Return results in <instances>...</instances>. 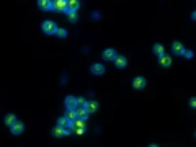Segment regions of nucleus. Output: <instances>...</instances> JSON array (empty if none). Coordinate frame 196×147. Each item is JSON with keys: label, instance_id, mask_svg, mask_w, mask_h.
I'll use <instances>...</instances> for the list:
<instances>
[{"label": "nucleus", "instance_id": "24", "mask_svg": "<svg viewBox=\"0 0 196 147\" xmlns=\"http://www.w3.org/2000/svg\"><path fill=\"white\" fill-rule=\"evenodd\" d=\"M183 56H185L186 59H191V57H193V52H191V51H185V52H183Z\"/></svg>", "mask_w": 196, "mask_h": 147}, {"label": "nucleus", "instance_id": "12", "mask_svg": "<svg viewBox=\"0 0 196 147\" xmlns=\"http://www.w3.org/2000/svg\"><path fill=\"white\" fill-rule=\"evenodd\" d=\"M79 7H80L79 0H70V2H67V12H75Z\"/></svg>", "mask_w": 196, "mask_h": 147}, {"label": "nucleus", "instance_id": "16", "mask_svg": "<svg viewBox=\"0 0 196 147\" xmlns=\"http://www.w3.org/2000/svg\"><path fill=\"white\" fill-rule=\"evenodd\" d=\"M38 7L41 10H44V12H46V10H51V2H49V0H39Z\"/></svg>", "mask_w": 196, "mask_h": 147}, {"label": "nucleus", "instance_id": "21", "mask_svg": "<svg viewBox=\"0 0 196 147\" xmlns=\"http://www.w3.org/2000/svg\"><path fill=\"white\" fill-rule=\"evenodd\" d=\"M67 15H69V21H70V23H75L77 18H79L75 12H67Z\"/></svg>", "mask_w": 196, "mask_h": 147}, {"label": "nucleus", "instance_id": "9", "mask_svg": "<svg viewBox=\"0 0 196 147\" xmlns=\"http://www.w3.org/2000/svg\"><path fill=\"white\" fill-rule=\"evenodd\" d=\"M10 128H11V134H15V136H18V134L23 132V124L20 121H16L13 126H10Z\"/></svg>", "mask_w": 196, "mask_h": 147}, {"label": "nucleus", "instance_id": "26", "mask_svg": "<svg viewBox=\"0 0 196 147\" xmlns=\"http://www.w3.org/2000/svg\"><path fill=\"white\" fill-rule=\"evenodd\" d=\"M190 105H191L193 108H194V106H196V100H194V98H191V100H190Z\"/></svg>", "mask_w": 196, "mask_h": 147}, {"label": "nucleus", "instance_id": "1", "mask_svg": "<svg viewBox=\"0 0 196 147\" xmlns=\"http://www.w3.org/2000/svg\"><path fill=\"white\" fill-rule=\"evenodd\" d=\"M51 10H54V12H67V2L66 0H56V2H51Z\"/></svg>", "mask_w": 196, "mask_h": 147}, {"label": "nucleus", "instance_id": "6", "mask_svg": "<svg viewBox=\"0 0 196 147\" xmlns=\"http://www.w3.org/2000/svg\"><path fill=\"white\" fill-rule=\"evenodd\" d=\"M114 64H116L118 69H124L126 64H128V61H126L124 56H116V59H114Z\"/></svg>", "mask_w": 196, "mask_h": 147}, {"label": "nucleus", "instance_id": "10", "mask_svg": "<svg viewBox=\"0 0 196 147\" xmlns=\"http://www.w3.org/2000/svg\"><path fill=\"white\" fill-rule=\"evenodd\" d=\"M172 49H173V52L177 54V56H181L183 52H185V48H183V44L181 43H173V46H172Z\"/></svg>", "mask_w": 196, "mask_h": 147}, {"label": "nucleus", "instance_id": "27", "mask_svg": "<svg viewBox=\"0 0 196 147\" xmlns=\"http://www.w3.org/2000/svg\"><path fill=\"white\" fill-rule=\"evenodd\" d=\"M149 147H157V145H149Z\"/></svg>", "mask_w": 196, "mask_h": 147}, {"label": "nucleus", "instance_id": "7", "mask_svg": "<svg viewBox=\"0 0 196 147\" xmlns=\"http://www.w3.org/2000/svg\"><path fill=\"white\" fill-rule=\"evenodd\" d=\"M132 87L134 88H144L146 87V78L144 77H136L134 82H132Z\"/></svg>", "mask_w": 196, "mask_h": 147}, {"label": "nucleus", "instance_id": "13", "mask_svg": "<svg viewBox=\"0 0 196 147\" xmlns=\"http://www.w3.org/2000/svg\"><path fill=\"white\" fill-rule=\"evenodd\" d=\"M105 72V67L101 64H93L92 65V74H95V75H101V74Z\"/></svg>", "mask_w": 196, "mask_h": 147}, {"label": "nucleus", "instance_id": "4", "mask_svg": "<svg viewBox=\"0 0 196 147\" xmlns=\"http://www.w3.org/2000/svg\"><path fill=\"white\" fill-rule=\"evenodd\" d=\"M116 51H114V49H106L105 51V52H103V59H105V61H114V59H116Z\"/></svg>", "mask_w": 196, "mask_h": 147}, {"label": "nucleus", "instance_id": "19", "mask_svg": "<svg viewBox=\"0 0 196 147\" xmlns=\"http://www.w3.org/2000/svg\"><path fill=\"white\" fill-rule=\"evenodd\" d=\"M64 118H67L69 121H74L77 118V113H75V110H67V113H66V116Z\"/></svg>", "mask_w": 196, "mask_h": 147}, {"label": "nucleus", "instance_id": "17", "mask_svg": "<svg viewBox=\"0 0 196 147\" xmlns=\"http://www.w3.org/2000/svg\"><path fill=\"white\" fill-rule=\"evenodd\" d=\"M72 128H85V120H82V118H75V120L72 121Z\"/></svg>", "mask_w": 196, "mask_h": 147}, {"label": "nucleus", "instance_id": "5", "mask_svg": "<svg viewBox=\"0 0 196 147\" xmlns=\"http://www.w3.org/2000/svg\"><path fill=\"white\" fill-rule=\"evenodd\" d=\"M70 132H72V129H62V128H59V126H57L54 131H53V134L56 136V137H61V136H69Z\"/></svg>", "mask_w": 196, "mask_h": 147}, {"label": "nucleus", "instance_id": "22", "mask_svg": "<svg viewBox=\"0 0 196 147\" xmlns=\"http://www.w3.org/2000/svg\"><path fill=\"white\" fill-rule=\"evenodd\" d=\"M56 35L59 36V38H67V31H66V30H62V28H57Z\"/></svg>", "mask_w": 196, "mask_h": 147}, {"label": "nucleus", "instance_id": "3", "mask_svg": "<svg viewBox=\"0 0 196 147\" xmlns=\"http://www.w3.org/2000/svg\"><path fill=\"white\" fill-rule=\"evenodd\" d=\"M57 126L62 128V129H72V121H69L67 118H59V121H57Z\"/></svg>", "mask_w": 196, "mask_h": 147}, {"label": "nucleus", "instance_id": "25", "mask_svg": "<svg viewBox=\"0 0 196 147\" xmlns=\"http://www.w3.org/2000/svg\"><path fill=\"white\" fill-rule=\"evenodd\" d=\"M85 132V128H75V134H79V136H82Z\"/></svg>", "mask_w": 196, "mask_h": 147}, {"label": "nucleus", "instance_id": "8", "mask_svg": "<svg viewBox=\"0 0 196 147\" xmlns=\"http://www.w3.org/2000/svg\"><path fill=\"white\" fill-rule=\"evenodd\" d=\"M66 106H67L69 110H75V108H77V98L67 97V98H66Z\"/></svg>", "mask_w": 196, "mask_h": 147}, {"label": "nucleus", "instance_id": "14", "mask_svg": "<svg viewBox=\"0 0 196 147\" xmlns=\"http://www.w3.org/2000/svg\"><path fill=\"white\" fill-rule=\"evenodd\" d=\"M75 113H77V118H82V120H87V116H88L87 110L82 108V106H77V108H75Z\"/></svg>", "mask_w": 196, "mask_h": 147}, {"label": "nucleus", "instance_id": "20", "mask_svg": "<svg viewBox=\"0 0 196 147\" xmlns=\"http://www.w3.org/2000/svg\"><path fill=\"white\" fill-rule=\"evenodd\" d=\"M154 52L157 54V56H164L165 54V49H164V46H160V44H155V46H154Z\"/></svg>", "mask_w": 196, "mask_h": 147}, {"label": "nucleus", "instance_id": "11", "mask_svg": "<svg viewBox=\"0 0 196 147\" xmlns=\"http://www.w3.org/2000/svg\"><path fill=\"white\" fill-rule=\"evenodd\" d=\"M83 108L87 110V113H95L98 110V103L96 101H87V105H85Z\"/></svg>", "mask_w": 196, "mask_h": 147}, {"label": "nucleus", "instance_id": "18", "mask_svg": "<svg viewBox=\"0 0 196 147\" xmlns=\"http://www.w3.org/2000/svg\"><path fill=\"white\" fill-rule=\"evenodd\" d=\"M5 123H7V126H13L16 123V116L15 115H7L5 116Z\"/></svg>", "mask_w": 196, "mask_h": 147}, {"label": "nucleus", "instance_id": "23", "mask_svg": "<svg viewBox=\"0 0 196 147\" xmlns=\"http://www.w3.org/2000/svg\"><path fill=\"white\" fill-rule=\"evenodd\" d=\"M85 105H87V100H85V98H77V106H82V108H83Z\"/></svg>", "mask_w": 196, "mask_h": 147}, {"label": "nucleus", "instance_id": "15", "mask_svg": "<svg viewBox=\"0 0 196 147\" xmlns=\"http://www.w3.org/2000/svg\"><path fill=\"white\" fill-rule=\"evenodd\" d=\"M160 64H162L164 67H168V65H172V57H170V56H160Z\"/></svg>", "mask_w": 196, "mask_h": 147}, {"label": "nucleus", "instance_id": "2", "mask_svg": "<svg viewBox=\"0 0 196 147\" xmlns=\"http://www.w3.org/2000/svg\"><path fill=\"white\" fill-rule=\"evenodd\" d=\"M43 31L46 33V35H54V33L57 31V26H56V23L54 21H44L43 23Z\"/></svg>", "mask_w": 196, "mask_h": 147}]
</instances>
